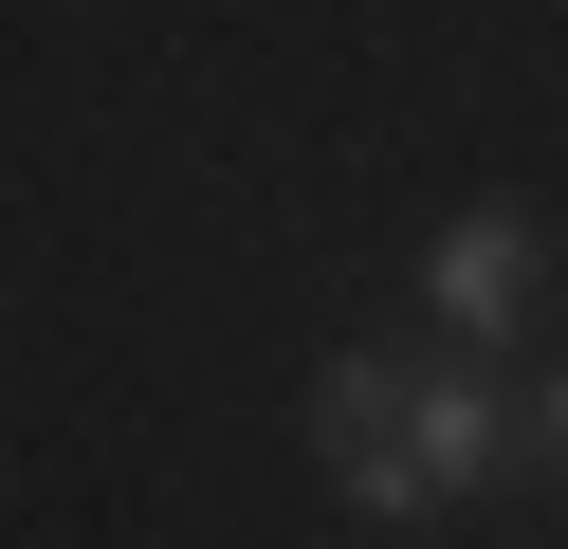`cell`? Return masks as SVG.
Returning <instances> with one entry per match:
<instances>
[{
    "instance_id": "obj_1",
    "label": "cell",
    "mask_w": 568,
    "mask_h": 549,
    "mask_svg": "<svg viewBox=\"0 0 568 549\" xmlns=\"http://www.w3.org/2000/svg\"><path fill=\"white\" fill-rule=\"evenodd\" d=\"M312 458H331V495H348V512H458L495 458H514V421H495L477 366L348 348L331 385H312Z\"/></svg>"
},
{
    "instance_id": "obj_2",
    "label": "cell",
    "mask_w": 568,
    "mask_h": 549,
    "mask_svg": "<svg viewBox=\"0 0 568 549\" xmlns=\"http://www.w3.org/2000/svg\"><path fill=\"white\" fill-rule=\"evenodd\" d=\"M531 256H550V220H531V202H458L440 275H422V312H440V348H458V366H495V348H514V312H531Z\"/></svg>"
},
{
    "instance_id": "obj_3",
    "label": "cell",
    "mask_w": 568,
    "mask_h": 549,
    "mask_svg": "<svg viewBox=\"0 0 568 549\" xmlns=\"http://www.w3.org/2000/svg\"><path fill=\"white\" fill-rule=\"evenodd\" d=\"M531 458H550V476H568V366H550V403H531Z\"/></svg>"
}]
</instances>
